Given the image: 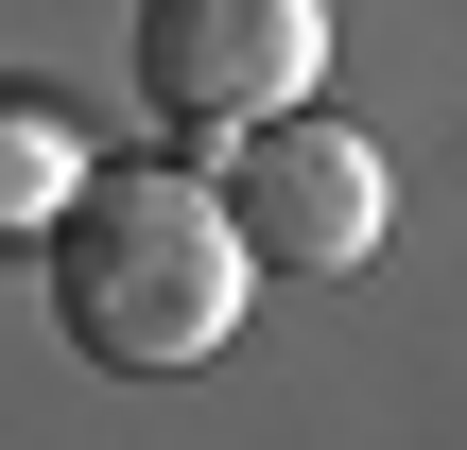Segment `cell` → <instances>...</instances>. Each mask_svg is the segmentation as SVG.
I'll return each instance as SVG.
<instances>
[{
    "instance_id": "cell-1",
    "label": "cell",
    "mask_w": 467,
    "mask_h": 450,
    "mask_svg": "<svg viewBox=\"0 0 467 450\" xmlns=\"http://www.w3.org/2000/svg\"><path fill=\"white\" fill-rule=\"evenodd\" d=\"M35 260H52V330L87 364H121V382L225 364V330L260 295L225 208H208V173H173V156H87V191L35 225Z\"/></svg>"
},
{
    "instance_id": "cell-2",
    "label": "cell",
    "mask_w": 467,
    "mask_h": 450,
    "mask_svg": "<svg viewBox=\"0 0 467 450\" xmlns=\"http://www.w3.org/2000/svg\"><path fill=\"white\" fill-rule=\"evenodd\" d=\"M208 208H225V243H243V277H347V260H381L399 173H381V139H364V121L277 104V121H243V139H225Z\"/></svg>"
},
{
    "instance_id": "cell-3",
    "label": "cell",
    "mask_w": 467,
    "mask_h": 450,
    "mask_svg": "<svg viewBox=\"0 0 467 450\" xmlns=\"http://www.w3.org/2000/svg\"><path fill=\"white\" fill-rule=\"evenodd\" d=\"M312 69H329V17L312 0H139V104L191 121V139L277 121Z\"/></svg>"
},
{
    "instance_id": "cell-4",
    "label": "cell",
    "mask_w": 467,
    "mask_h": 450,
    "mask_svg": "<svg viewBox=\"0 0 467 450\" xmlns=\"http://www.w3.org/2000/svg\"><path fill=\"white\" fill-rule=\"evenodd\" d=\"M69 191H87V121H69V87H0V243H35Z\"/></svg>"
}]
</instances>
